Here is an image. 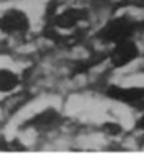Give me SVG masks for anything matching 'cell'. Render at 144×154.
<instances>
[{"label":"cell","instance_id":"cell-9","mask_svg":"<svg viewBox=\"0 0 144 154\" xmlns=\"http://www.w3.org/2000/svg\"><path fill=\"white\" fill-rule=\"evenodd\" d=\"M105 131L111 134H118L121 131V127L118 124H105Z\"/></svg>","mask_w":144,"mask_h":154},{"label":"cell","instance_id":"cell-4","mask_svg":"<svg viewBox=\"0 0 144 154\" xmlns=\"http://www.w3.org/2000/svg\"><path fill=\"white\" fill-rule=\"evenodd\" d=\"M108 95L121 103L130 104L133 107H144V88H121L111 86L108 89Z\"/></svg>","mask_w":144,"mask_h":154},{"label":"cell","instance_id":"cell-8","mask_svg":"<svg viewBox=\"0 0 144 154\" xmlns=\"http://www.w3.org/2000/svg\"><path fill=\"white\" fill-rule=\"evenodd\" d=\"M0 149H8V151H15V149H24V146L18 140H9L2 137L0 139Z\"/></svg>","mask_w":144,"mask_h":154},{"label":"cell","instance_id":"cell-7","mask_svg":"<svg viewBox=\"0 0 144 154\" xmlns=\"http://www.w3.org/2000/svg\"><path fill=\"white\" fill-rule=\"evenodd\" d=\"M20 86V77L8 68H0V94H9Z\"/></svg>","mask_w":144,"mask_h":154},{"label":"cell","instance_id":"cell-2","mask_svg":"<svg viewBox=\"0 0 144 154\" xmlns=\"http://www.w3.org/2000/svg\"><path fill=\"white\" fill-rule=\"evenodd\" d=\"M135 21L129 17H118L111 20L100 32V38L105 39L106 42H112L117 44L120 41L129 39L132 36V33L135 32Z\"/></svg>","mask_w":144,"mask_h":154},{"label":"cell","instance_id":"cell-10","mask_svg":"<svg viewBox=\"0 0 144 154\" xmlns=\"http://www.w3.org/2000/svg\"><path fill=\"white\" fill-rule=\"evenodd\" d=\"M136 127H138V128H141V130L144 131V115H142V118H139V121H138Z\"/></svg>","mask_w":144,"mask_h":154},{"label":"cell","instance_id":"cell-5","mask_svg":"<svg viewBox=\"0 0 144 154\" xmlns=\"http://www.w3.org/2000/svg\"><path fill=\"white\" fill-rule=\"evenodd\" d=\"M87 18V12L81 8H70L64 12H59L53 17V24L56 29L62 30H73Z\"/></svg>","mask_w":144,"mask_h":154},{"label":"cell","instance_id":"cell-6","mask_svg":"<svg viewBox=\"0 0 144 154\" xmlns=\"http://www.w3.org/2000/svg\"><path fill=\"white\" fill-rule=\"evenodd\" d=\"M59 113L53 109H47L38 115H35L32 119H29L26 122V125L38 130V131H43V130H49L52 127H55L58 122H59Z\"/></svg>","mask_w":144,"mask_h":154},{"label":"cell","instance_id":"cell-1","mask_svg":"<svg viewBox=\"0 0 144 154\" xmlns=\"http://www.w3.org/2000/svg\"><path fill=\"white\" fill-rule=\"evenodd\" d=\"M30 29L27 14L18 8L6 9L0 14V32L5 35H23Z\"/></svg>","mask_w":144,"mask_h":154},{"label":"cell","instance_id":"cell-3","mask_svg":"<svg viewBox=\"0 0 144 154\" xmlns=\"http://www.w3.org/2000/svg\"><path fill=\"white\" fill-rule=\"evenodd\" d=\"M138 47L133 41L129 39H124V41H120L115 44V47L112 48L111 54H109V59L112 62L114 66L117 68H121V66H126L127 63L133 62L136 57H138Z\"/></svg>","mask_w":144,"mask_h":154}]
</instances>
